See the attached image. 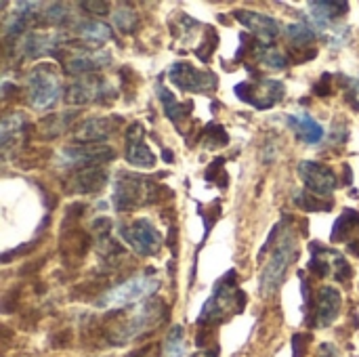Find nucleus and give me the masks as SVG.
Wrapping results in <instances>:
<instances>
[{
  "instance_id": "2eb2a0df",
  "label": "nucleus",
  "mask_w": 359,
  "mask_h": 357,
  "mask_svg": "<svg viewBox=\"0 0 359 357\" xmlns=\"http://www.w3.org/2000/svg\"><path fill=\"white\" fill-rule=\"evenodd\" d=\"M233 17L248 32H252V36L263 44L273 42L282 34V23L271 15H265V13H259V11H248V8H238V11H233Z\"/></svg>"
},
{
  "instance_id": "f257e3e1",
  "label": "nucleus",
  "mask_w": 359,
  "mask_h": 357,
  "mask_svg": "<svg viewBox=\"0 0 359 357\" xmlns=\"http://www.w3.org/2000/svg\"><path fill=\"white\" fill-rule=\"evenodd\" d=\"M246 305V295L240 290L238 284V274L236 271H227L215 286L210 299L204 303L202 314L198 318L200 326H217L227 322L231 316L242 314Z\"/></svg>"
},
{
  "instance_id": "7ed1b4c3",
  "label": "nucleus",
  "mask_w": 359,
  "mask_h": 357,
  "mask_svg": "<svg viewBox=\"0 0 359 357\" xmlns=\"http://www.w3.org/2000/svg\"><path fill=\"white\" fill-rule=\"evenodd\" d=\"M162 316H164V303L160 299L145 301L109 332V341L114 345L130 343V341L147 335L151 328H156L162 322Z\"/></svg>"
},
{
  "instance_id": "aec40b11",
  "label": "nucleus",
  "mask_w": 359,
  "mask_h": 357,
  "mask_svg": "<svg viewBox=\"0 0 359 357\" xmlns=\"http://www.w3.org/2000/svg\"><path fill=\"white\" fill-rule=\"evenodd\" d=\"M42 4L40 2H17L11 11L8 19L4 21V34L6 36H19L27 27L36 23V19L42 17Z\"/></svg>"
},
{
  "instance_id": "cd10ccee",
  "label": "nucleus",
  "mask_w": 359,
  "mask_h": 357,
  "mask_svg": "<svg viewBox=\"0 0 359 357\" xmlns=\"http://www.w3.org/2000/svg\"><path fill=\"white\" fill-rule=\"evenodd\" d=\"M324 196H316V194H307V191H299L294 196V202L299 208H303L305 213H328L332 208L330 200H322Z\"/></svg>"
},
{
  "instance_id": "423d86ee",
  "label": "nucleus",
  "mask_w": 359,
  "mask_h": 357,
  "mask_svg": "<svg viewBox=\"0 0 359 357\" xmlns=\"http://www.w3.org/2000/svg\"><path fill=\"white\" fill-rule=\"evenodd\" d=\"M156 194L158 185L151 179L135 173H120L114 189V206L124 213L135 206L156 202Z\"/></svg>"
},
{
  "instance_id": "6ab92c4d",
  "label": "nucleus",
  "mask_w": 359,
  "mask_h": 357,
  "mask_svg": "<svg viewBox=\"0 0 359 357\" xmlns=\"http://www.w3.org/2000/svg\"><path fill=\"white\" fill-rule=\"evenodd\" d=\"M332 242L345 244L349 252H353L355 257H359V213L358 210H345L332 229L330 236Z\"/></svg>"
},
{
  "instance_id": "c756f323",
  "label": "nucleus",
  "mask_w": 359,
  "mask_h": 357,
  "mask_svg": "<svg viewBox=\"0 0 359 357\" xmlns=\"http://www.w3.org/2000/svg\"><path fill=\"white\" fill-rule=\"evenodd\" d=\"M227 141H229V137H227L225 128L217 126V124H208L204 128V133L200 135V143L204 147H210V149L212 147H223V145H227Z\"/></svg>"
},
{
  "instance_id": "a878e982",
  "label": "nucleus",
  "mask_w": 359,
  "mask_h": 357,
  "mask_svg": "<svg viewBox=\"0 0 359 357\" xmlns=\"http://www.w3.org/2000/svg\"><path fill=\"white\" fill-rule=\"evenodd\" d=\"M156 90H158V97H160V101H162V105H164V114H166V118L170 120V122H175V124H179L185 116H187V107H185V103H179L177 99H175V95L162 84V82H158L156 84Z\"/></svg>"
},
{
  "instance_id": "412c9836",
  "label": "nucleus",
  "mask_w": 359,
  "mask_h": 357,
  "mask_svg": "<svg viewBox=\"0 0 359 357\" xmlns=\"http://www.w3.org/2000/svg\"><path fill=\"white\" fill-rule=\"evenodd\" d=\"M107 183V173L101 168V166H84V168H78L69 183H67V189L72 194H97L105 187Z\"/></svg>"
},
{
  "instance_id": "9b49d317",
  "label": "nucleus",
  "mask_w": 359,
  "mask_h": 357,
  "mask_svg": "<svg viewBox=\"0 0 359 357\" xmlns=\"http://www.w3.org/2000/svg\"><path fill=\"white\" fill-rule=\"evenodd\" d=\"M343 297L332 286H322L316 292V299L311 301V307L307 311V324L313 328H328L341 311Z\"/></svg>"
},
{
  "instance_id": "4468645a",
  "label": "nucleus",
  "mask_w": 359,
  "mask_h": 357,
  "mask_svg": "<svg viewBox=\"0 0 359 357\" xmlns=\"http://www.w3.org/2000/svg\"><path fill=\"white\" fill-rule=\"evenodd\" d=\"M105 95H114V90L99 76H82L65 88V101L72 105L97 103V101H103Z\"/></svg>"
},
{
  "instance_id": "39448f33",
  "label": "nucleus",
  "mask_w": 359,
  "mask_h": 357,
  "mask_svg": "<svg viewBox=\"0 0 359 357\" xmlns=\"http://www.w3.org/2000/svg\"><path fill=\"white\" fill-rule=\"evenodd\" d=\"M25 95H27V103L34 109H40V112L50 109L61 97V80L57 72L46 63L36 65L32 74L27 76Z\"/></svg>"
},
{
  "instance_id": "0eeeda50",
  "label": "nucleus",
  "mask_w": 359,
  "mask_h": 357,
  "mask_svg": "<svg viewBox=\"0 0 359 357\" xmlns=\"http://www.w3.org/2000/svg\"><path fill=\"white\" fill-rule=\"evenodd\" d=\"M233 93L248 105L257 109H269L273 107L286 93V86L280 80L271 78H259V80H244L240 82Z\"/></svg>"
},
{
  "instance_id": "ddd939ff",
  "label": "nucleus",
  "mask_w": 359,
  "mask_h": 357,
  "mask_svg": "<svg viewBox=\"0 0 359 357\" xmlns=\"http://www.w3.org/2000/svg\"><path fill=\"white\" fill-rule=\"evenodd\" d=\"M297 173H299L301 181L305 183V187L316 196L326 198L328 194H332L339 187L337 173L326 164H320V162H313V160H303V162H299Z\"/></svg>"
},
{
  "instance_id": "393cba45",
  "label": "nucleus",
  "mask_w": 359,
  "mask_h": 357,
  "mask_svg": "<svg viewBox=\"0 0 359 357\" xmlns=\"http://www.w3.org/2000/svg\"><path fill=\"white\" fill-rule=\"evenodd\" d=\"M286 36L290 40V53H301V48H309L313 46L318 34L309 23H290L286 25ZM311 50V48H309Z\"/></svg>"
},
{
  "instance_id": "b1692460",
  "label": "nucleus",
  "mask_w": 359,
  "mask_h": 357,
  "mask_svg": "<svg viewBox=\"0 0 359 357\" xmlns=\"http://www.w3.org/2000/svg\"><path fill=\"white\" fill-rule=\"evenodd\" d=\"M250 55H252L261 65H265V67H269V69H284V67L288 65V57H286L280 48H276L273 44H263V42L252 44Z\"/></svg>"
},
{
  "instance_id": "f3484780",
  "label": "nucleus",
  "mask_w": 359,
  "mask_h": 357,
  "mask_svg": "<svg viewBox=\"0 0 359 357\" xmlns=\"http://www.w3.org/2000/svg\"><path fill=\"white\" fill-rule=\"evenodd\" d=\"M145 137V128L143 124H130L126 128V147H124V156L126 162L135 168H154L156 164V156L154 151L145 145L143 141Z\"/></svg>"
},
{
  "instance_id": "f704fd0d",
  "label": "nucleus",
  "mask_w": 359,
  "mask_h": 357,
  "mask_svg": "<svg viewBox=\"0 0 359 357\" xmlns=\"http://www.w3.org/2000/svg\"><path fill=\"white\" fill-rule=\"evenodd\" d=\"M318 357H341V353L337 351V347H334V345H330V343H324V345H320Z\"/></svg>"
},
{
  "instance_id": "72a5a7b5",
  "label": "nucleus",
  "mask_w": 359,
  "mask_h": 357,
  "mask_svg": "<svg viewBox=\"0 0 359 357\" xmlns=\"http://www.w3.org/2000/svg\"><path fill=\"white\" fill-rule=\"evenodd\" d=\"M330 82H332V76H330V74H324V76H322V82L316 86V93H318V95H322V97H328V95L332 93Z\"/></svg>"
},
{
  "instance_id": "a211bd4d",
  "label": "nucleus",
  "mask_w": 359,
  "mask_h": 357,
  "mask_svg": "<svg viewBox=\"0 0 359 357\" xmlns=\"http://www.w3.org/2000/svg\"><path fill=\"white\" fill-rule=\"evenodd\" d=\"M118 124H120V118H116V116L88 118L76 128L74 137H76V141H82V143H101L114 135Z\"/></svg>"
},
{
  "instance_id": "7c9ffc66",
  "label": "nucleus",
  "mask_w": 359,
  "mask_h": 357,
  "mask_svg": "<svg viewBox=\"0 0 359 357\" xmlns=\"http://www.w3.org/2000/svg\"><path fill=\"white\" fill-rule=\"evenodd\" d=\"M69 17V6L67 4H61V2H53V4H46L44 11H42V21L50 23V25H63L65 19Z\"/></svg>"
},
{
  "instance_id": "f8f14e48",
  "label": "nucleus",
  "mask_w": 359,
  "mask_h": 357,
  "mask_svg": "<svg viewBox=\"0 0 359 357\" xmlns=\"http://www.w3.org/2000/svg\"><path fill=\"white\" fill-rule=\"evenodd\" d=\"M114 149L103 143H80V145H69L61 151L59 162L63 166H101L103 162L114 160Z\"/></svg>"
},
{
  "instance_id": "bb28decb",
  "label": "nucleus",
  "mask_w": 359,
  "mask_h": 357,
  "mask_svg": "<svg viewBox=\"0 0 359 357\" xmlns=\"http://www.w3.org/2000/svg\"><path fill=\"white\" fill-rule=\"evenodd\" d=\"M187 345H185V330L181 326H172L164 339L162 357H185Z\"/></svg>"
},
{
  "instance_id": "dca6fc26",
  "label": "nucleus",
  "mask_w": 359,
  "mask_h": 357,
  "mask_svg": "<svg viewBox=\"0 0 359 357\" xmlns=\"http://www.w3.org/2000/svg\"><path fill=\"white\" fill-rule=\"evenodd\" d=\"M111 63V55L107 50H93V48H78L63 59V67L69 76H88L99 72Z\"/></svg>"
},
{
  "instance_id": "20e7f679",
  "label": "nucleus",
  "mask_w": 359,
  "mask_h": 357,
  "mask_svg": "<svg viewBox=\"0 0 359 357\" xmlns=\"http://www.w3.org/2000/svg\"><path fill=\"white\" fill-rule=\"evenodd\" d=\"M158 288H160V280L154 274L135 276V278L109 288L107 292H103L101 299L97 301V305L101 309H124L128 305H135V303L151 297Z\"/></svg>"
},
{
  "instance_id": "4be33fe9",
  "label": "nucleus",
  "mask_w": 359,
  "mask_h": 357,
  "mask_svg": "<svg viewBox=\"0 0 359 357\" xmlns=\"http://www.w3.org/2000/svg\"><path fill=\"white\" fill-rule=\"evenodd\" d=\"M286 122H288V126L297 133V137H299L303 143H307V145H316V143H320V141L324 139V128H322V124H320L316 118H311L307 112L290 114V116L286 118Z\"/></svg>"
},
{
  "instance_id": "1a4fd4ad",
  "label": "nucleus",
  "mask_w": 359,
  "mask_h": 357,
  "mask_svg": "<svg viewBox=\"0 0 359 357\" xmlns=\"http://www.w3.org/2000/svg\"><path fill=\"white\" fill-rule=\"evenodd\" d=\"M168 80L185 93H215L219 80L212 72H202L187 61H177L168 67Z\"/></svg>"
},
{
  "instance_id": "2f4dec72",
  "label": "nucleus",
  "mask_w": 359,
  "mask_h": 357,
  "mask_svg": "<svg viewBox=\"0 0 359 357\" xmlns=\"http://www.w3.org/2000/svg\"><path fill=\"white\" fill-rule=\"evenodd\" d=\"M114 25L120 27L122 32H133L137 25V15L135 11H130L128 6H118V11L114 13Z\"/></svg>"
},
{
  "instance_id": "c85d7f7f",
  "label": "nucleus",
  "mask_w": 359,
  "mask_h": 357,
  "mask_svg": "<svg viewBox=\"0 0 359 357\" xmlns=\"http://www.w3.org/2000/svg\"><path fill=\"white\" fill-rule=\"evenodd\" d=\"M25 126V118L21 114H8L2 118V124H0V141L4 147H8V141L13 137H17V133Z\"/></svg>"
},
{
  "instance_id": "5701e85b",
  "label": "nucleus",
  "mask_w": 359,
  "mask_h": 357,
  "mask_svg": "<svg viewBox=\"0 0 359 357\" xmlns=\"http://www.w3.org/2000/svg\"><path fill=\"white\" fill-rule=\"evenodd\" d=\"M76 34L80 36V40H84V42L90 44V46L103 44V42H107V40L114 36L109 25H105V23H101V21H95V19L78 21V23H76Z\"/></svg>"
},
{
  "instance_id": "6e6552de",
  "label": "nucleus",
  "mask_w": 359,
  "mask_h": 357,
  "mask_svg": "<svg viewBox=\"0 0 359 357\" xmlns=\"http://www.w3.org/2000/svg\"><path fill=\"white\" fill-rule=\"evenodd\" d=\"M120 236L124 242L141 257H156L162 248V234L151 225L149 219H135L120 225Z\"/></svg>"
},
{
  "instance_id": "c9c22d12",
  "label": "nucleus",
  "mask_w": 359,
  "mask_h": 357,
  "mask_svg": "<svg viewBox=\"0 0 359 357\" xmlns=\"http://www.w3.org/2000/svg\"><path fill=\"white\" fill-rule=\"evenodd\" d=\"M191 357H219V349H217V347H212V349H202V351H198L196 356Z\"/></svg>"
},
{
  "instance_id": "9d476101",
  "label": "nucleus",
  "mask_w": 359,
  "mask_h": 357,
  "mask_svg": "<svg viewBox=\"0 0 359 357\" xmlns=\"http://www.w3.org/2000/svg\"><path fill=\"white\" fill-rule=\"evenodd\" d=\"M309 271H313L320 278H334L337 282H347L353 274L347 259L324 244H311V259H309Z\"/></svg>"
},
{
  "instance_id": "f03ea898",
  "label": "nucleus",
  "mask_w": 359,
  "mask_h": 357,
  "mask_svg": "<svg viewBox=\"0 0 359 357\" xmlns=\"http://www.w3.org/2000/svg\"><path fill=\"white\" fill-rule=\"evenodd\" d=\"M297 252H299V246H297V238L292 231H286L278 244L273 246L271 250V257L261 274V295L263 297H273L280 286L284 284L286 280V274L290 269V265L294 263L297 259Z\"/></svg>"
},
{
  "instance_id": "473e14b6",
  "label": "nucleus",
  "mask_w": 359,
  "mask_h": 357,
  "mask_svg": "<svg viewBox=\"0 0 359 357\" xmlns=\"http://www.w3.org/2000/svg\"><path fill=\"white\" fill-rule=\"evenodd\" d=\"M80 8H86L88 13H95V15L109 13V4L107 2H80Z\"/></svg>"
}]
</instances>
